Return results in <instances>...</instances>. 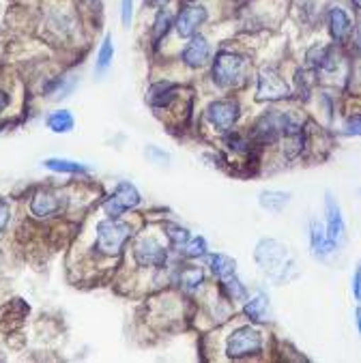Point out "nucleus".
I'll return each mask as SVG.
<instances>
[{"mask_svg": "<svg viewBox=\"0 0 361 363\" xmlns=\"http://www.w3.org/2000/svg\"><path fill=\"white\" fill-rule=\"evenodd\" d=\"M256 260L273 279H286V271L293 267V260L288 256L286 247L273 239H265L256 247Z\"/></svg>", "mask_w": 361, "mask_h": 363, "instance_id": "nucleus-1", "label": "nucleus"}, {"mask_svg": "<svg viewBox=\"0 0 361 363\" xmlns=\"http://www.w3.org/2000/svg\"><path fill=\"white\" fill-rule=\"evenodd\" d=\"M131 237V228L125 222H118V217H108V220L97 224V239L95 250L104 256H116L127 239Z\"/></svg>", "mask_w": 361, "mask_h": 363, "instance_id": "nucleus-2", "label": "nucleus"}, {"mask_svg": "<svg viewBox=\"0 0 361 363\" xmlns=\"http://www.w3.org/2000/svg\"><path fill=\"white\" fill-rule=\"evenodd\" d=\"M243 69H245V60L239 54L233 52H220L213 60V82L220 89H231L235 84L241 82L243 78Z\"/></svg>", "mask_w": 361, "mask_h": 363, "instance_id": "nucleus-3", "label": "nucleus"}, {"mask_svg": "<svg viewBox=\"0 0 361 363\" xmlns=\"http://www.w3.org/2000/svg\"><path fill=\"white\" fill-rule=\"evenodd\" d=\"M295 125V121L279 112V110H269L267 114H262L256 125H254V131H252V138L260 144H267V142H275V140H282V135Z\"/></svg>", "mask_w": 361, "mask_h": 363, "instance_id": "nucleus-4", "label": "nucleus"}, {"mask_svg": "<svg viewBox=\"0 0 361 363\" xmlns=\"http://www.w3.org/2000/svg\"><path fill=\"white\" fill-rule=\"evenodd\" d=\"M138 204H140V191L129 181H121L104 202V211L108 217H121L125 211H131Z\"/></svg>", "mask_w": 361, "mask_h": 363, "instance_id": "nucleus-5", "label": "nucleus"}, {"mask_svg": "<svg viewBox=\"0 0 361 363\" xmlns=\"http://www.w3.org/2000/svg\"><path fill=\"white\" fill-rule=\"evenodd\" d=\"M262 350V335L252 329V327H241L237 329L231 337H228V357L233 359H241V357H250Z\"/></svg>", "mask_w": 361, "mask_h": 363, "instance_id": "nucleus-6", "label": "nucleus"}, {"mask_svg": "<svg viewBox=\"0 0 361 363\" xmlns=\"http://www.w3.org/2000/svg\"><path fill=\"white\" fill-rule=\"evenodd\" d=\"M30 215L37 217V220H50L54 215H60V211L65 208V198L52 189H39L33 198H30Z\"/></svg>", "mask_w": 361, "mask_h": 363, "instance_id": "nucleus-7", "label": "nucleus"}, {"mask_svg": "<svg viewBox=\"0 0 361 363\" xmlns=\"http://www.w3.org/2000/svg\"><path fill=\"white\" fill-rule=\"evenodd\" d=\"M291 97V89L279 78L275 69H262L258 76V99L260 101H277Z\"/></svg>", "mask_w": 361, "mask_h": 363, "instance_id": "nucleus-8", "label": "nucleus"}, {"mask_svg": "<svg viewBox=\"0 0 361 363\" xmlns=\"http://www.w3.org/2000/svg\"><path fill=\"white\" fill-rule=\"evenodd\" d=\"M211 125L220 131H231L235 127V123L239 121V104L233 99H220V101H213L209 106L206 112Z\"/></svg>", "mask_w": 361, "mask_h": 363, "instance_id": "nucleus-9", "label": "nucleus"}, {"mask_svg": "<svg viewBox=\"0 0 361 363\" xmlns=\"http://www.w3.org/2000/svg\"><path fill=\"white\" fill-rule=\"evenodd\" d=\"M133 258L140 267H164L166 262V250L162 247V243L153 237H147L138 241L135 250H133Z\"/></svg>", "mask_w": 361, "mask_h": 363, "instance_id": "nucleus-10", "label": "nucleus"}, {"mask_svg": "<svg viewBox=\"0 0 361 363\" xmlns=\"http://www.w3.org/2000/svg\"><path fill=\"white\" fill-rule=\"evenodd\" d=\"M206 20V9L200 7V5H194V7H185L179 18H177V30L181 37H194V33L204 24Z\"/></svg>", "mask_w": 361, "mask_h": 363, "instance_id": "nucleus-11", "label": "nucleus"}, {"mask_svg": "<svg viewBox=\"0 0 361 363\" xmlns=\"http://www.w3.org/2000/svg\"><path fill=\"white\" fill-rule=\"evenodd\" d=\"M211 58V48L204 37H191L187 48L183 50V62L191 69L204 67Z\"/></svg>", "mask_w": 361, "mask_h": 363, "instance_id": "nucleus-12", "label": "nucleus"}, {"mask_svg": "<svg viewBox=\"0 0 361 363\" xmlns=\"http://www.w3.org/2000/svg\"><path fill=\"white\" fill-rule=\"evenodd\" d=\"M325 208H327V237L333 245H338V241L344 235V220L340 213V204L335 202V198L331 194H327Z\"/></svg>", "mask_w": 361, "mask_h": 363, "instance_id": "nucleus-13", "label": "nucleus"}, {"mask_svg": "<svg viewBox=\"0 0 361 363\" xmlns=\"http://www.w3.org/2000/svg\"><path fill=\"white\" fill-rule=\"evenodd\" d=\"M350 30H352V24H350V18L344 13V9H340V7L331 9V13H329V33H331L333 41L344 43L348 39Z\"/></svg>", "mask_w": 361, "mask_h": 363, "instance_id": "nucleus-14", "label": "nucleus"}, {"mask_svg": "<svg viewBox=\"0 0 361 363\" xmlns=\"http://www.w3.org/2000/svg\"><path fill=\"white\" fill-rule=\"evenodd\" d=\"M310 245H312V252H314V256L316 258H325V256H329L333 250H335V245L329 241V237H327V230L318 224V222H312L310 224Z\"/></svg>", "mask_w": 361, "mask_h": 363, "instance_id": "nucleus-15", "label": "nucleus"}, {"mask_svg": "<svg viewBox=\"0 0 361 363\" xmlns=\"http://www.w3.org/2000/svg\"><path fill=\"white\" fill-rule=\"evenodd\" d=\"M174 97H177V84L172 82H157L149 89V95H147L153 108H166L174 101Z\"/></svg>", "mask_w": 361, "mask_h": 363, "instance_id": "nucleus-16", "label": "nucleus"}, {"mask_svg": "<svg viewBox=\"0 0 361 363\" xmlns=\"http://www.w3.org/2000/svg\"><path fill=\"white\" fill-rule=\"evenodd\" d=\"M43 166L52 172H60V174H89L91 168L80 164V162H74V160H62V157H50L43 162Z\"/></svg>", "mask_w": 361, "mask_h": 363, "instance_id": "nucleus-17", "label": "nucleus"}, {"mask_svg": "<svg viewBox=\"0 0 361 363\" xmlns=\"http://www.w3.org/2000/svg\"><path fill=\"white\" fill-rule=\"evenodd\" d=\"M45 125L54 133H69V131H74V127H76V118L69 110H54L52 114H48Z\"/></svg>", "mask_w": 361, "mask_h": 363, "instance_id": "nucleus-18", "label": "nucleus"}, {"mask_svg": "<svg viewBox=\"0 0 361 363\" xmlns=\"http://www.w3.org/2000/svg\"><path fill=\"white\" fill-rule=\"evenodd\" d=\"M112 60H114V43H112V37L106 35L101 45H99V52H97V60H95V74L97 76H104L106 71L112 67Z\"/></svg>", "mask_w": 361, "mask_h": 363, "instance_id": "nucleus-19", "label": "nucleus"}, {"mask_svg": "<svg viewBox=\"0 0 361 363\" xmlns=\"http://www.w3.org/2000/svg\"><path fill=\"white\" fill-rule=\"evenodd\" d=\"M288 202H291V194H284V191H262L260 194V206L271 213L284 211V206Z\"/></svg>", "mask_w": 361, "mask_h": 363, "instance_id": "nucleus-20", "label": "nucleus"}, {"mask_svg": "<svg viewBox=\"0 0 361 363\" xmlns=\"http://www.w3.org/2000/svg\"><path fill=\"white\" fill-rule=\"evenodd\" d=\"M245 314L254 323H265L269 318V299L265 295H258V297L250 299L248 306H245Z\"/></svg>", "mask_w": 361, "mask_h": 363, "instance_id": "nucleus-21", "label": "nucleus"}, {"mask_svg": "<svg viewBox=\"0 0 361 363\" xmlns=\"http://www.w3.org/2000/svg\"><path fill=\"white\" fill-rule=\"evenodd\" d=\"M308 60H310L314 67L325 69V71L335 69V62H338V60H335V56H333V50H331V48H314V50H310Z\"/></svg>", "mask_w": 361, "mask_h": 363, "instance_id": "nucleus-22", "label": "nucleus"}, {"mask_svg": "<svg viewBox=\"0 0 361 363\" xmlns=\"http://www.w3.org/2000/svg\"><path fill=\"white\" fill-rule=\"evenodd\" d=\"M211 271L218 275L220 279H224L228 275H235L237 262L231 256H226V254H215V256H211Z\"/></svg>", "mask_w": 361, "mask_h": 363, "instance_id": "nucleus-23", "label": "nucleus"}, {"mask_svg": "<svg viewBox=\"0 0 361 363\" xmlns=\"http://www.w3.org/2000/svg\"><path fill=\"white\" fill-rule=\"evenodd\" d=\"M170 26H172V13L168 9H160L153 24V45H160V41L168 35Z\"/></svg>", "mask_w": 361, "mask_h": 363, "instance_id": "nucleus-24", "label": "nucleus"}, {"mask_svg": "<svg viewBox=\"0 0 361 363\" xmlns=\"http://www.w3.org/2000/svg\"><path fill=\"white\" fill-rule=\"evenodd\" d=\"M222 286H224V293H226L233 301H241V299L248 297V290H245V286L241 284V279L237 277V273L224 277V279H222Z\"/></svg>", "mask_w": 361, "mask_h": 363, "instance_id": "nucleus-25", "label": "nucleus"}, {"mask_svg": "<svg viewBox=\"0 0 361 363\" xmlns=\"http://www.w3.org/2000/svg\"><path fill=\"white\" fill-rule=\"evenodd\" d=\"M166 237L170 239V243L174 247H185L187 241H189V233L181 226H174V224H168L166 226Z\"/></svg>", "mask_w": 361, "mask_h": 363, "instance_id": "nucleus-26", "label": "nucleus"}, {"mask_svg": "<svg viewBox=\"0 0 361 363\" xmlns=\"http://www.w3.org/2000/svg\"><path fill=\"white\" fill-rule=\"evenodd\" d=\"M183 250H185V254H187L189 258H200V256H204V254H206V241H204L202 237L189 239V241H187V245H185Z\"/></svg>", "mask_w": 361, "mask_h": 363, "instance_id": "nucleus-27", "label": "nucleus"}, {"mask_svg": "<svg viewBox=\"0 0 361 363\" xmlns=\"http://www.w3.org/2000/svg\"><path fill=\"white\" fill-rule=\"evenodd\" d=\"M181 281L185 284V288H196V286H200V281H202V271L196 269V267L185 269V271L181 273Z\"/></svg>", "mask_w": 361, "mask_h": 363, "instance_id": "nucleus-28", "label": "nucleus"}, {"mask_svg": "<svg viewBox=\"0 0 361 363\" xmlns=\"http://www.w3.org/2000/svg\"><path fill=\"white\" fill-rule=\"evenodd\" d=\"M344 131H346L348 135H357V138H361V114L350 116V118L346 121V125H344Z\"/></svg>", "mask_w": 361, "mask_h": 363, "instance_id": "nucleus-29", "label": "nucleus"}, {"mask_svg": "<svg viewBox=\"0 0 361 363\" xmlns=\"http://www.w3.org/2000/svg\"><path fill=\"white\" fill-rule=\"evenodd\" d=\"M9 220H11V206H9L7 200L0 198V233H3V230L7 228Z\"/></svg>", "mask_w": 361, "mask_h": 363, "instance_id": "nucleus-30", "label": "nucleus"}, {"mask_svg": "<svg viewBox=\"0 0 361 363\" xmlns=\"http://www.w3.org/2000/svg\"><path fill=\"white\" fill-rule=\"evenodd\" d=\"M131 18H133V0H121V20H123V24L129 26Z\"/></svg>", "mask_w": 361, "mask_h": 363, "instance_id": "nucleus-31", "label": "nucleus"}, {"mask_svg": "<svg viewBox=\"0 0 361 363\" xmlns=\"http://www.w3.org/2000/svg\"><path fill=\"white\" fill-rule=\"evenodd\" d=\"M352 295L361 303V262H359V267H357V271L352 275Z\"/></svg>", "mask_w": 361, "mask_h": 363, "instance_id": "nucleus-32", "label": "nucleus"}, {"mask_svg": "<svg viewBox=\"0 0 361 363\" xmlns=\"http://www.w3.org/2000/svg\"><path fill=\"white\" fill-rule=\"evenodd\" d=\"M9 104H11V97H9V93L0 89V114H3V112L9 108Z\"/></svg>", "mask_w": 361, "mask_h": 363, "instance_id": "nucleus-33", "label": "nucleus"}, {"mask_svg": "<svg viewBox=\"0 0 361 363\" xmlns=\"http://www.w3.org/2000/svg\"><path fill=\"white\" fill-rule=\"evenodd\" d=\"M147 3H149L151 7H164L166 3H170V0H147Z\"/></svg>", "mask_w": 361, "mask_h": 363, "instance_id": "nucleus-34", "label": "nucleus"}, {"mask_svg": "<svg viewBox=\"0 0 361 363\" xmlns=\"http://www.w3.org/2000/svg\"><path fill=\"white\" fill-rule=\"evenodd\" d=\"M355 316H357V327H359V335H361V308L355 310Z\"/></svg>", "mask_w": 361, "mask_h": 363, "instance_id": "nucleus-35", "label": "nucleus"}, {"mask_svg": "<svg viewBox=\"0 0 361 363\" xmlns=\"http://www.w3.org/2000/svg\"><path fill=\"white\" fill-rule=\"evenodd\" d=\"M352 3H355V7H357V9H361V0H352Z\"/></svg>", "mask_w": 361, "mask_h": 363, "instance_id": "nucleus-36", "label": "nucleus"}, {"mask_svg": "<svg viewBox=\"0 0 361 363\" xmlns=\"http://www.w3.org/2000/svg\"><path fill=\"white\" fill-rule=\"evenodd\" d=\"M0 127H3V125H0Z\"/></svg>", "mask_w": 361, "mask_h": 363, "instance_id": "nucleus-37", "label": "nucleus"}]
</instances>
